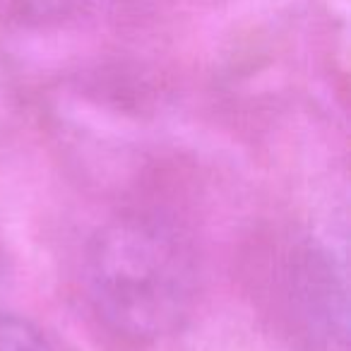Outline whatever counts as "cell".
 Here are the masks:
<instances>
[{
    "label": "cell",
    "instance_id": "6da1fadb",
    "mask_svg": "<svg viewBox=\"0 0 351 351\" xmlns=\"http://www.w3.org/2000/svg\"><path fill=\"white\" fill-rule=\"evenodd\" d=\"M89 279L104 315L132 335L169 330L186 301V269L178 253L142 226L104 231L92 250Z\"/></svg>",
    "mask_w": 351,
    "mask_h": 351
},
{
    "label": "cell",
    "instance_id": "7a4b0ae2",
    "mask_svg": "<svg viewBox=\"0 0 351 351\" xmlns=\"http://www.w3.org/2000/svg\"><path fill=\"white\" fill-rule=\"evenodd\" d=\"M0 351H53L32 322L0 313Z\"/></svg>",
    "mask_w": 351,
    "mask_h": 351
}]
</instances>
